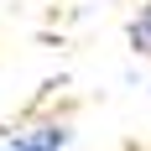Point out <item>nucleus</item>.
Masks as SVG:
<instances>
[{
	"label": "nucleus",
	"instance_id": "obj_1",
	"mask_svg": "<svg viewBox=\"0 0 151 151\" xmlns=\"http://www.w3.org/2000/svg\"><path fill=\"white\" fill-rule=\"evenodd\" d=\"M68 136H73V130H68L63 120H47V125L21 130V136H16L5 151H63V146H68Z\"/></svg>",
	"mask_w": 151,
	"mask_h": 151
},
{
	"label": "nucleus",
	"instance_id": "obj_2",
	"mask_svg": "<svg viewBox=\"0 0 151 151\" xmlns=\"http://www.w3.org/2000/svg\"><path fill=\"white\" fill-rule=\"evenodd\" d=\"M130 42H136V52H151V5H141V16L130 21Z\"/></svg>",
	"mask_w": 151,
	"mask_h": 151
}]
</instances>
